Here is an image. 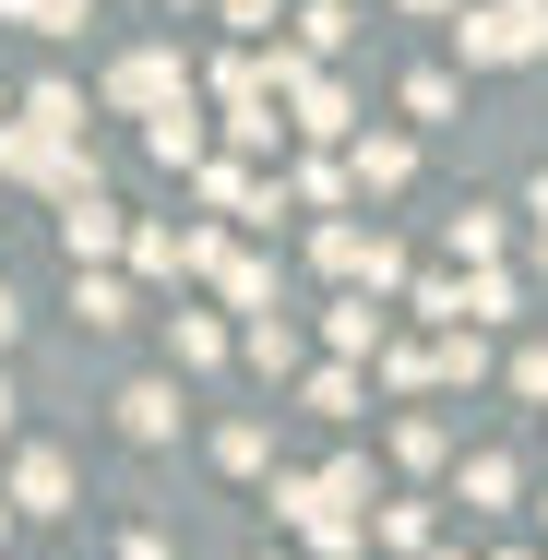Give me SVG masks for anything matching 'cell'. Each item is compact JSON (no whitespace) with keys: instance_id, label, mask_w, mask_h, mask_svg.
Segmentation results:
<instances>
[{"instance_id":"cell-1","label":"cell","mask_w":548,"mask_h":560,"mask_svg":"<svg viewBox=\"0 0 548 560\" xmlns=\"http://www.w3.org/2000/svg\"><path fill=\"white\" fill-rule=\"evenodd\" d=\"M453 48H465V60H537V48H548V24L501 0V12H465V24H453Z\"/></svg>"},{"instance_id":"cell-2","label":"cell","mask_w":548,"mask_h":560,"mask_svg":"<svg viewBox=\"0 0 548 560\" xmlns=\"http://www.w3.org/2000/svg\"><path fill=\"white\" fill-rule=\"evenodd\" d=\"M60 250H72V262H108V250H119V215L96 203V191H72V203H60Z\"/></svg>"},{"instance_id":"cell-3","label":"cell","mask_w":548,"mask_h":560,"mask_svg":"<svg viewBox=\"0 0 548 560\" xmlns=\"http://www.w3.org/2000/svg\"><path fill=\"white\" fill-rule=\"evenodd\" d=\"M119 108H191V96H179V60H155V48H143V60H119Z\"/></svg>"},{"instance_id":"cell-4","label":"cell","mask_w":548,"mask_h":560,"mask_svg":"<svg viewBox=\"0 0 548 560\" xmlns=\"http://www.w3.org/2000/svg\"><path fill=\"white\" fill-rule=\"evenodd\" d=\"M119 418H131V442H167V430H179V382H131Z\"/></svg>"},{"instance_id":"cell-5","label":"cell","mask_w":548,"mask_h":560,"mask_svg":"<svg viewBox=\"0 0 548 560\" xmlns=\"http://www.w3.org/2000/svg\"><path fill=\"white\" fill-rule=\"evenodd\" d=\"M406 167H418V155H406L394 131H370V143H358V191H406Z\"/></svg>"},{"instance_id":"cell-6","label":"cell","mask_w":548,"mask_h":560,"mask_svg":"<svg viewBox=\"0 0 548 560\" xmlns=\"http://www.w3.org/2000/svg\"><path fill=\"white\" fill-rule=\"evenodd\" d=\"M167 346H179L191 370H215V358H226V323H215V311H179V323H167Z\"/></svg>"},{"instance_id":"cell-7","label":"cell","mask_w":548,"mask_h":560,"mask_svg":"<svg viewBox=\"0 0 548 560\" xmlns=\"http://www.w3.org/2000/svg\"><path fill=\"white\" fill-rule=\"evenodd\" d=\"M12 489H24V513H60V489H72V465H60V453H24V477H12Z\"/></svg>"},{"instance_id":"cell-8","label":"cell","mask_w":548,"mask_h":560,"mask_svg":"<svg viewBox=\"0 0 548 560\" xmlns=\"http://www.w3.org/2000/svg\"><path fill=\"white\" fill-rule=\"evenodd\" d=\"M323 335L358 358V346H382V311H370V299H334V323H323Z\"/></svg>"},{"instance_id":"cell-9","label":"cell","mask_w":548,"mask_h":560,"mask_svg":"<svg viewBox=\"0 0 548 560\" xmlns=\"http://www.w3.org/2000/svg\"><path fill=\"white\" fill-rule=\"evenodd\" d=\"M453 250H465V262H489V250H501V215H489V203H465V215H453Z\"/></svg>"},{"instance_id":"cell-10","label":"cell","mask_w":548,"mask_h":560,"mask_svg":"<svg viewBox=\"0 0 548 560\" xmlns=\"http://www.w3.org/2000/svg\"><path fill=\"white\" fill-rule=\"evenodd\" d=\"M155 155H167V167H191V155H203V131H191V108H167V119H155Z\"/></svg>"},{"instance_id":"cell-11","label":"cell","mask_w":548,"mask_h":560,"mask_svg":"<svg viewBox=\"0 0 548 560\" xmlns=\"http://www.w3.org/2000/svg\"><path fill=\"white\" fill-rule=\"evenodd\" d=\"M513 394H548V346H525V358H513Z\"/></svg>"},{"instance_id":"cell-12","label":"cell","mask_w":548,"mask_h":560,"mask_svg":"<svg viewBox=\"0 0 548 560\" xmlns=\"http://www.w3.org/2000/svg\"><path fill=\"white\" fill-rule=\"evenodd\" d=\"M12 311H24V299H12V287H0V346H12Z\"/></svg>"},{"instance_id":"cell-13","label":"cell","mask_w":548,"mask_h":560,"mask_svg":"<svg viewBox=\"0 0 548 560\" xmlns=\"http://www.w3.org/2000/svg\"><path fill=\"white\" fill-rule=\"evenodd\" d=\"M537 238H548V179H537Z\"/></svg>"},{"instance_id":"cell-14","label":"cell","mask_w":548,"mask_h":560,"mask_svg":"<svg viewBox=\"0 0 548 560\" xmlns=\"http://www.w3.org/2000/svg\"><path fill=\"white\" fill-rule=\"evenodd\" d=\"M0 430H12V382H0Z\"/></svg>"}]
</instances>
